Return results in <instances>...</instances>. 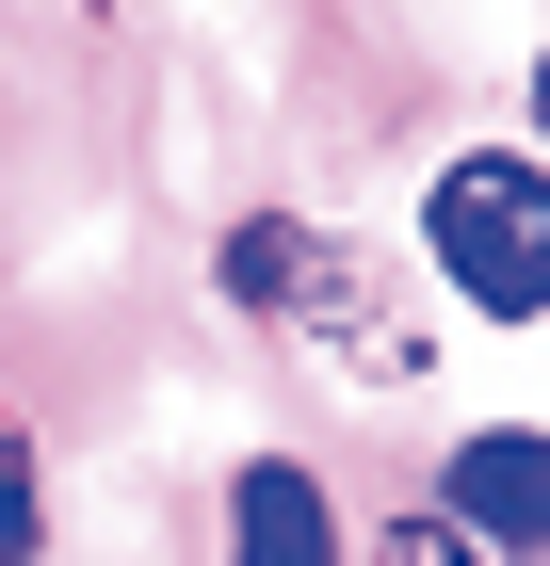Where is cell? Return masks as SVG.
Returning a JSON list of instances; mask_svg holds the SVG:
<instances>
[{"label": "cell", "mask_w": 550, "mask_h": 566, "mask_svg": "<svg viewBox=\"0 0 550 566\" xmlns=\"http://www.w3.org/2000/svg\"><path fill=\"white\" fill-rule=\"evenodd\" d=\"M227 292H243L308 373H356V389H422V356H437V324L405 307V275H388L373 243L292 227V211H259L243 243H227Z\"/></svg>", "instance_id": "cell-1"}, {"label": "cell", "mask_w": 550, "mask_h": 566, "mask_svg": "<svg viewBox=\"0 0 550 566\" xmlns=\"http://www.w3.org/2000/svg\"><path fill=\"white\" fill-rule=\"evenodd\" d=\"M437 275H454L486 324H535L550 307V195L518 146H469L454 178H437Z\"/></svg>", "instance_id": "cell-2"}, {"label": "cell", "mask_w": 550, "mask_h": 566, "mask_svg": "<svg viewBox=\"0 0 550 566\" xmlns=\"http://www.w3.org/2000/svg\"><path fill=\"white\" fill-rule=\"evenodd\" d=\"M535 485H550L535 421H486L454 453V534H486V566H535Z\"/></svg>", "instance_id": "cell-3"}, {"label": "cell", "mask_w": 550, "mask_h": 566, "mask_svg": "<svg viewBox=\"0 0 550 566\" xmlns=\"http://www.w3.org/2000/svg\"><path fill=\"white\" fill-rule=\"evenodd\" d=\"M227 566H340V518H324V485H308L292 453L243 470V502H227Z\"/></svg>", "instance_id": "cell-4"}, {"label": "cell", "mask_w": 550, "mask_h": 566, "mask_svg": "<svg viewBox=\"0 0 550 566\" xmlns=\"http://www.w3.org/2000/svg\"><path fill=\"white\" fill-rule=\"evenodd\" d=\"M49 551V485H33V437H17V405H0V566Z\"/></svg>", "instance_id": "cell-5"}, {"label": "cell", "mask_w": 550, "mask_h": 566, "mask_svg": "<svg viewBox=\"0 0 550 566\" xmlns=\"http://www.w3.org/2000/svg\"><path fill=\"white\" fill-rule=\"evenodd\" d=\"M373 566H469V534H454V518H405V534H388Z\"/></svg>", "instance_id": "cell-6"}]
</instances>
